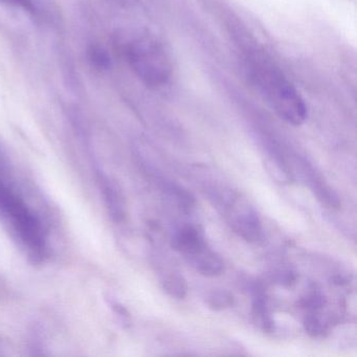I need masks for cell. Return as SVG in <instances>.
I'll return each mask as SVG.
<instances>
[{"label": "cell", "mask_w": 357, "mask_h": 357, "mask_svg": "<svg viewBox=\"0 0 357 357\" xmlns=\"http://www.w3.org/2000/svg\"><path fill=\"white\" fill-rule=\"evenodd\" d=\"M248 79L267 105L288 124L300 126L308 116L300 91L271 60L260 54L245 59Z\"/></svg>", "instance_id": "1"}, {"label": "cell", "mask_w": 357, "mask_h": 357, "mask_svg": "<svg viewBox=\"0 0 357 357\" xmlns=\"http://www.w3.org/2000/svg\"><path fill=\"white\" fill-rule=\"evenodd\" d=\"M124 54L137 78L149 89H162L172 78L170 56L162 41L147 31L129 35Z\"/></svg>", "instance_id": "2"}, {"label": "cell", "mask_w": 357, "mask_h": 357, "mask_svg": "<svg viewBox=\"0 0 357 357\" xmlns=\"http://www.w3.org/2000/svg\"><path fill=\"white\" fill-rule=\"evenodd\" d=\"M0 208L11 219L16 231L35 254L45 250L43 229L26 204L7 187L0 185Z\"/></svg>", "instance_id": "3"}, {"label": "cell", "mask_w": 357, "mask_h": 357, "mask_svg": "<svg viewBox=\"0 0 357 357\" xmlns=\"http://www.w3.org/2000/svg\"><path fill=\"white\" fill-rule=\"evenodd\" d=\"M227 219L231 229L246 241H259L262 238V225L252 206L229 196L227 204Z\"/></svg>", "instance_id": "4"}, {"label": "cell", "mask_w": 357, "mask_h": 357, "mask_svg": "<svg viewBox=\"0 0 357 357\" xmlns=\"http://www.w3.org/2000/svg\"><path fill=\"white\" fill-rule=\"evenodd\" d=\"M172 246L185 256L192 255L206 248L202 231L194 225H185L175 233L172 239Z\"/></svg>", "instance_id": "5"}, {"label": "cell", "mask_w": 357, "mask_h": 357, "mask_svg": "<svg viewBox=\"0 0 357 357\" xmlns=\"http://www.w3.org/2000/svg\"><path fill=\"white\" fill-rule=\"evenodd\" d=\"M190 258L196 271L206 277H216L225 271V263L222 259L216 252L208 250L206 246L196 254L190 256Z\"/></svg>", "instance_id": "6"}, {"label": "cell", "mask_w": 357, "mask_h": 357, "mask_svg": "<svg viewBox=\"0 0 357 357\" xmlns=\"http://www.w3.org/2000/svg\"><path fill=\"white\" fill-rule=\"evenodd\" d=\"M252 317L256 325L264 332H273L275 323L267 308L266 301L262 294H258L252 303Z\"/></svg>", "instance_id": "7"}, {"label": "cell", "mask_w": 357, "mask_h": 357, "mask_svg": "<svg viewBox=\"0 0 357 357\" xmlns=\"http://www.w3.org/2000/svg\"><path fill=\"white\" fill-rule=\"evenodd\" d=\"M162 288L169 296L178 298V300L185 298L187 296L188 290H189L187 281L181 275H176V273L167 275L162 280Z\"/></svg>", "instance_id": "8"}, {"label": "cell", "mask_w": 357, "mask_h": 357, "mask_svg": "<svg viewBox=\"0 0 357 357\" xmlns=\"http://www.w3.org/2000/svg\"><path fill=\"white\" fill-rule=\"evenodd\" d=\"M235 304V298L233 294L227 290H216L211 292L206 298V305L208 308L215 311L225 310L231 308Z\"/></svg>", "instance_id": "9"}, {"label": "cell", "mask_w": 357, "mask_h": 357, "mask_svg": "<svg viewBox=\"0 0 357 357\" xmlns=\"http://www.w3.org/2000/svg\"><path fill=\"white\" fill-rule=\"evenodd\" d=\"M89 58L93 66L98 70H107L110 66V57L107 52L101 47L93 45L89 49Z\"/></svg>", "instance_id": "10"}, {"label": "cell", "mask_w": 357, "mask_h": 357, "mask_svg": "<svg viewBox=\"0 0 357 357\" xmlns=\"http://www.w3.org/2000/svg\"><path fill=\"white\" fill-rule=\"evenodd\" d=\"M305 330L308 332L310 335L317 336L324 332V324L319 319L317 313L311 312L307 315L304 321Z\"/></svg>", "instance_id": "11"}, {"label": "cell", "mask_w": 357, "mask_h": 357, "mask_svg": "<svg viewBox=\"0 0 357 357\" xmlns=\"http://www.w3.org/2000/svg\"><path fill=\"white\" fill-rule=\"evenodd\" d=\"M8 1L17 6V7L24 8V9H32L33 8L31 0H8Z\"/></svg>", "instance_id": "12"}]
</instances>
